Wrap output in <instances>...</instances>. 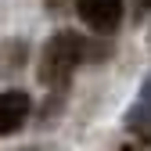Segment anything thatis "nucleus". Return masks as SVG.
<instances>
[{"label": "nucleus", "instance_id": "obj_1", "mask_svg": "<svg viewBox=\"0 0 151 151\" xmlns=\"http://www.w3.org/2000/svg\"><path fill=\"white\" fill-rule=\"evenodd\" d=\"M83 58H86V40L79 32H68V29L54 32L43 47V58H40V83L43 86H65Z\"/></svg>", "mask_w": 151, "mask_h": 151}, {"label": "nucleus", "instance_id": "obj_2", "mask_svg": "<svg viewBox=\"0 0 151 151\" xmlns=\"http://www.w3.org/2000/svg\"><path fill=\"white\" fill-rule=\"evenodd\" d=\"M76 11H79V22L97 32V36H111L122 22L126 4L122 0H76Z\"/></svg>", "mask_w": 151, "mask_h": 151}, {"label": "nucleus", "instance_id": "obj_3", "mask_svg": "<svg viewBox=\"0 0 151 151\" xmlns=\"http://www.w3.org/2000/svg\"><path fill=\"white\" fill-rule=\"evenodd\" d=\"M25 119H29V93L4 90L0 93V137H11L14 129H22Z\"/></svg>", "mask_w": 151, "mask_h": 151}, {"label": "nucleus", "instance_id": "obj_4", "mask_svg": "<svg viewBox=\"0 0 151 151\" xmlns=\"http://www.w3.org/2000/svg\"><path fill=\"white\" fill-rule=\"evenodd\" d=\"M126 126L133 129V133H140V137H151V79L140 86V93H137V104H133V111H129Z\"/></svg>", "mask_w": 151, "mask_h": 151}]
</instances>
